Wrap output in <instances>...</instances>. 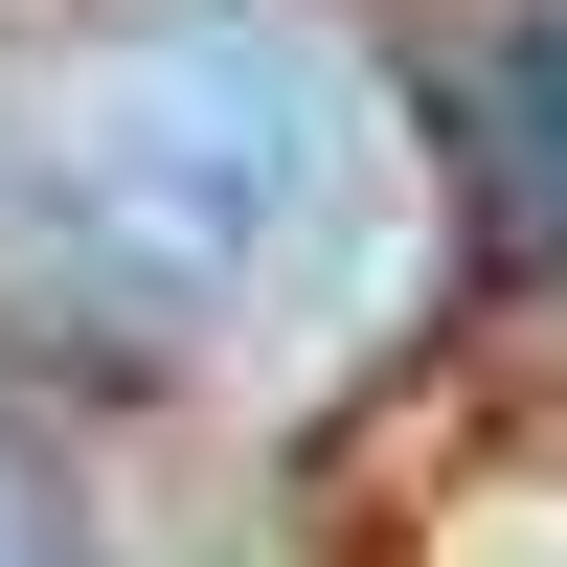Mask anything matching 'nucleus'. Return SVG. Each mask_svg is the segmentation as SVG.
<instances>
[{"label":"nucleus","instance_id":"7ed1b4c3","mask_svg":"<svg viewBox=\"0 0 567 567\" xmlns=\"http://www.w3.org/2000/svg\"><path fill=\"white\" fill-rule=\"evenodd\" d=\"M0 567H69V499H45V454L0 432Z\"/></svg>","mask_w":567,"mask_h":567},{"label":"nucleus","instance_id":"f03ea898","mask_svg":"<svg viewBox=\"0 0 567 567\" xmlns=\"http://www.w3.org/2000/svg\"><path fill=\"white\" fill-rule=\"evenodd\" d=\"M523 205H545V250H567V45H523Z\"/></svg>","mask_w":567,"mask_h":567},{"label":"nucleus","instance_id":"f257e3e1","mask_svg":"<svg viewBox=\"0 0 567 567\" xmlns=\"http://www.w3.org/2000/svg\"><path fill=\"white\" fill-rule=\"evenodd\" d=\"M386 205V114L296 0H159V23H91L69 69L0 136V250L91 318V341H272L363 272Z\"/></svg>","mask_w":567,"mask_h":567}]
</instances>
